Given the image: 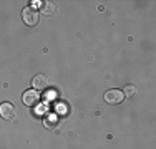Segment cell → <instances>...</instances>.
I'll return each instance as SVG.
<instances>
[{"label": "cell", "instance_id": "cell-7", "mask_svg": "<svg viewBox=\"0 0 156 149\" xmlns=\"http://www.w3.org/2000/svg\"><path fill=\"white\" fill-rule=\"evenodd\" d=\"M123 95H125V98L126 96H128V98H133V96H136V88L135 86H126Z\"/></svg>", "mask_w": 156, "mask_h": 149}, {"label": "cell", "instance_id": "cell-6", "mask_svg": "<svg viewBox=\"0 0 156 149\" xmlns=\"http://www.w3.org/2000/svg\"><path fill=\"white\" fill-rule=\"evenodd\" d=\"M57 12V5L51 2H43V7H42V13L43 15H53Z\"/></svg>", "mask_w": 156, "mask_h": 149}, {"label": "cell", "instance_id": "cell-8", "mask_svg": "<svg viewBox=\"0 0 156 149\" xmlns=\"http://www.w3.org/2000/svg\"><path fill=\"white\" fill-rule=\"evenodd\" d=\"M55 96H57V95H55L53 91H50V93L47 95V98H48V99H55Z\"/></svg>", "mask_w": 156, "mask_h": 149}, {"label": "cell", "instance_id": "cell-4", "mask_svg": "<svg viewBox=\"0 0 156 149\" xmlns=\"http://www.w3.org/2000/svg\"><path fill=\"white\" fill-rule=\"evenodd\" d=\"M0 116L3 119H13L15 118V106L12 103H2L0 104Z\"/></svg>", "mask_w": 156, "mask_h": 149}, {"label": "cell", "instance_id": "cell-2", "mask_svg": "<svg viewBox=\"0 0 156 149\" xmlns=\"http://www.w3.org/2000/svg\"><path fill=\"white\" fill-rule=\"evenodd\" d=\"M123 99H125V95L120 89H110V91L105 93V101L108 104H120L123 103Z\"/></svg>", "mask_w": 156, "mask_h": 149}, {"label": "cell", "instance_id": "cell-5", "mask_svg": "<svg viewBox=\"0 0 156 149\" xmlns=\"http://www.w3.org/2000/svg\"><path fill=\"white\" fill-rule=\"evenodd\" d=\"M47 83H48V80H47L45 74H37V76L33 78V81H32L33 88H35V89H40V91L47 88Z\"/></svg>", "mask_w": 156, "mask_h": 149}, {"label": "cell", "instance_id": "cell-1", "mask_svg": "<svg viewBox=\"0 0 156 149\" xmlns=\"http://www.w3.org/2000/svg\"><path fill=\"white\" fill-rule=\"evenodd\" d=\"M22 101H23L25 106H35V104L40 103V93L37 89H27L22 96Z\"/></svg>", "mask_w": 156, "mask_h": 149}, {"label": "cell", "instance_id": "cell-3", "mask_svg": "<svg viewBox=\"0 0 156 149\" xmlns=\"http://www.w3.org/2000/svg\"><path fill=\"white\" fill-rule=\"evenodd\" d=\"M22 18H23V22L27 25H37L40 17H38V13H37L35 9L27 7V9H23V12H22Z\"/></svg>", "mask_w": 156, "mask_h": 149}]
</instances>
